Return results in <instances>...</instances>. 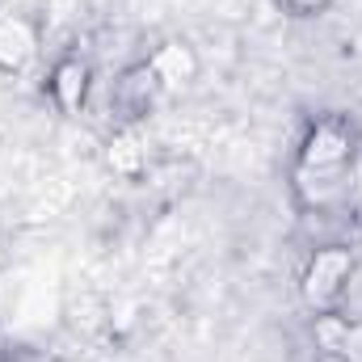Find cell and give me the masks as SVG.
Wrapping results in <instances>:
<instances>
[{"instance_id":"cell-1","label":"cell","mask_w":362,"mask_h":362,"mask_svg":"<svg viewBox=\"0 0 362 362\" xmlns=\"http://www.w3.org/2000/svg\"><path fill=\"white\" fill-rule=\"evenodd\" d=\"M350 274H354V253L350 249H320L308 262V274H303V299L316 312H329L341 299Z\"/></svg>"},{"instance_id":"cell-2","label":"cell","mask_w":362,"mask_h":362,"mask_svg":"<svg viewBox=\"0 0 362 362\" xmlns=\"http://www.w3.org/2000/svg\"><path fill=\"white\" fill-rule=\"evenodd\" d=\"M350 160V135L341 122H320L308 144H303V160L299 169H346Z\"/></svg>"},{"instance_id":"cell-3","label":"cell","mask_w":362,"mask_h":362,"mask_svg":"<svg viewBox=\"0 0 362 362\" xmlns=\"http://www.w3.org/2000/svg\"><path fill=\"white\" fill-rule=\"evenodd\" d=\"M38 51V38L30 30V21L21 17H4L0 21V72H21Z\"/></svg>"},{"instance_id":"cell-4","label":"cell","mask_w":362,"mask_h":362,"mask_svg":"<svg viewBox=\"0 0 362 362\" xmlns=\"http://www.w3.org/2000/svg\"><path fill=\"white\" fill-rule=\"evenodd\" d=\"M316 341L325 350H337L346 362H362V320H341V316H320L316 320Z\"/></svg>"},{"instance_id":"cell-5","label":"cell","mask_w":362,"mask_h":362,"mask_svg":"<svg viewBox=\"0 0 362 362\" xmlns=\"http://www.w3.org/2000/svg\"><path fill=\"white\" fill-rule=\"evenodd\" d=\"M152 72H156V81H160V85H185V81L198 72V64H194L189 47L169 42V47H160V51L152 55Z\"/></svg>"},{"instance_id":"cell-6","label":"cell","mask_w":362,"mask_h":362,"mask_svg":"<svg viewBox=\"0 0 362 362\" xmlns=\"http://www.w3.org/2000/svg\"><path fill=\"white\" fill-rule=\"evenodd\" d=\"M156 72H152V64H144V68H131L122 81H118V105L122 110H131V114H144L148 110V101H152V93H156Z\"/></svg>"},{"instance_id":"cell-7","label":"cell","mask_w":362,"mask_h":362,"mask_svg":"<svg viewBox=\"0 0 362 362\" xmlns=\"http://www.w3.org/2000/svg\"><path fill=\"white\" fill-rule=\"evenodd\" d=\"M85 81H89V68H85L81 59H68V64L55 68V76H51V93H55V101H59L68 114L81 105V97H85Z\"/></svg>"},{"instance_id":"cell-8","label":"cell","mask_w":362,"mask_h":362,"mask_svg":"<svg viewBox=\"0 0 362 362\" xmlns=\"http://www.w3.org/2000/svg\"><path fill=\"white\" fill-rule=\"evenodd\" d=\"M139 160H144L139 139H135V135H118V144L110 148V165H114V169H122V173H135V169H139Z\"/></svg>"},{"instance_id":"cell-9","label":"cell","mask_w":362,"mask_h":362,"mask_svg":"<svg viewBox=\"0 0 362 362\" xmlns=\"http://www.w3.org/2000/svg\"><path fill=\"white\" fill-rule=\"evenodd\" d=\"M282 4H286L291 13H299V17H303V13H316V8H325L329 0H282Z\"/></svg>"}]
</instances>
